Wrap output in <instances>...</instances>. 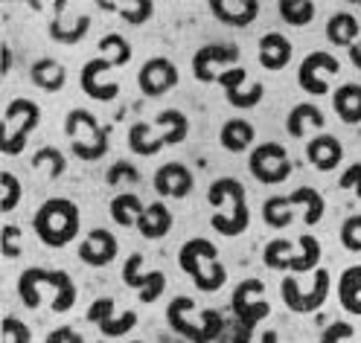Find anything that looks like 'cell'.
<instances>
[{
    "instance_id": "7bdbcfd3",
    "label": "cell",
    "mask_w": 361,
    "mask_h": 343,
    "mask_svg": "<svg viewBox=\"0 0 361 343\" xmlns=\"http://www.w3.org/2000/svg\"><path fill=\"white\" fill-rule=\"evenodd\" d=\"M341 244L347 250H353V254H358L361 250V216H350L341 227Z\"/></svg>"
},
{
    "instance_id": "9a60e30c",
    "label": "cell",
    "mask_w": 361,
    "mask_h": 343,
    "mask_svg": "<svg viewBox=\"0 0 361 343\" xmlns=\"http://www.w3.org/2000/svg\"><path fill=\"white\" fill-rule=\"evenodd\" d=\"M178 67L169 61V58H149L143 67H140V76H137V85L146 96L157 99V96H164L169 94V90L178 85Z\"/></svg>"
},
{
    "instance_id": "f1b7e54d",
    "label": "cell",
    "mask_w": 361,
    "mask_h": 343,
    "mask_svg": "<svg viewBox=\"0 0 361 343\" xmlns=\"http://www.w3.org/2000/svg\"><path fill=\"white\" fill-rule=\"evenodd\" d=\"M326 38L335 44V47H353L358 38V20L350 12H335L326 24Z\"/></svg>"
},
{
    "instance_id": "7a4b0ae2",
    "label": "cell",
    "mask_w": 361,
    "mask_h": 343,
    "mask_svg": "<svg viewBox=\"0 0 361 343\" xmlns=\"http://www.w3.org/2000/svg\"><path fill=\"white\" fill-rule=\"evenodd\" d=\"M178 265L184 268V273H190V280L195 282L198 291L213 294L228 282V270L219 262V250L207 239H190L180 244Z\"/></svg>"
},
{
    "instance_id": "277c9868",
    "label": "cell",
    "mask_w": 361,
    "mask_h": 343,
    "mask_svg": "<svg viewBox=\"0 0 361 343\" xmlns=\"http://www.w3.org/2000/svg\"><path fill=\"white\" fill-rule=\"evenodd\" d=\"M32 227L47 247H64L79 236V207L67 198H50L35 213Z\"/></svg>"
},
{
    "instance_id": "d590c367",
    "label": "cell",
    "mask_w": 361,
    "mask_h": 343,
    "mask_svg": "<svg viewBox=\"0 0 361 343\" xmlns=\"http://www.w3.org/2000/svg\"><path fill=\"white\" fill-rule=\"evenodd\" d=\"M262 218L268 227H288L291 218H295V210H291V201L280 198V195H271L262 204Z\"/></svg>"
},
{
    "instance_id": "8fae6325",
    "label": "cell",
    "mask_w": 361,
    "mask_h": 343,
    "mask_svg": "<svg viewBox=\"0 0 361 343\" xmlns=\"http://www.w3.org/2000/svg\"><path fill=\"white\" fill-rule=\"evenodd\" d=\"M247 169H251V175L259 180V184H283V180L291 175V160L280 143H262L251 151Z\"/></svg>"
},
{
    "instance_id": "603a6c76",
    "label": "cell",
    "mask_w": 361,
    "mask_h": 343,
    "mask_svg": "<svg viewBox=\"0 0 361 343\" xmlns=\"http://www.w3.org/2000/svg\"><path fill=\"white\" fill-rule=\"evenodd\" d=\"M291 41L280 32H268L259 38V64L265 70H283V67L291 61Z\"/></svg>"
},
{
    "instance_id": "4fadbf2b",
    "label": "cell",
    "mask_w": 361,
    "mask_h": 343,
    "mask_svg": "<svg viewBox=\"0 0 361 343\" xmlns=\"http://www.w3.org/2000/svg\"><path fill=\"white\" fill-rule=\"evenodd\" d=\"M143 254H131L123 265V282L134 291H140V300L143 303H154L157 297H164V288H166V277L161 270H149L143 273Z\"/></svg>"
},
{
    "instance_id": "ab89813d",
    "label": "cell",
    "mask_w": 361,
    "mask_h": 343,
    "mask_svg": "<svg viewBox=\"0 0 361 343\" xmlns=\"http://www.w3.org/2000/svg\"><path fill=\"white\" fill-rule=\"evenodd\" d=\"M32 166H35V169H41V166H50V177L56 180V177H61V175H64V169H67V160L61 157V151H59V149H53V146H44V149H38V154L32 157Z\"/></svg>"
},
{
    "instance_id": "ee69618b",
    "label": "cell",
    "mask_w": 361,
    "mask_h": 343,
    "mask_svg": "<svg viewBox=\"0 0 361 343\" xmlns=\"http://www.w3.org/2000/svg\"><path fill=\"white\" fill-rule=\"evenodd\" d=\"M30 340H32V332L27 329V323H20L15 317L4 320V343H30Z\"/></svg>"
},
{
    "instance_id": "d6986e66",
    "label": "cell",
    "mask_w": 361,
    "mask_h": 343,
    "mask_svg": "<svg viewBox=\"0 0 361 343\" xmlns=\"http://www.w3.org/2000/svg\"><path fill=\"white\" fill-rule=\"evenodd\" d=\"M154 192L161 198H187L192 192V172L184 163H164L154 172Z\"/></svg>"
},
{
    "instance_id": "bcb514c9",
    "label": "cell",
    "mask_w": 361,
    "mask_h": 343,
    "mask_svg": "<svg viewBox=\"0 0 361 343\" xmlns=\"http://www.w3.org/2000/svg\"><path fill=\"white\" fill-rule=\"evenodd\" d=\"M0 247H4V256L6 259H15L20 254V227L6 224L4 233H0Z\"/></svg>"
},
{
    "instance_id": "ac0fdd59",
    "label": "cell",
    "mask_w": 361,
    "mask_h": 343,
    "mask_svg": "<svg viewBox=\"0 0 361 343\" xmlns=\"http://www.w3.org/2000/svg\"><path fill=\"white\" fill-rule=\"evenodd\" d=\"M117 239L111 230H105V227H97V230H90L87 239L79 244V259L90 268H105L108 262H114L117 256Z\"/></svg>"
},
{
    "instance_id": "f35d334b",
    "label": "cell",
    "mask_w": 361,
    "mask_h": 343,
    "mask_svg": "<svg viewBox=\"0 0 361 343\" xmlns=\"http://www.w3.org/2000/svg\"><path fill=\"white\" fill-rule=\"evenodd\" d=\"M0 189H4V198H0V213H12L18 207L20 195H24V187L12 172H0Z\"/></svg>"
},
{
    "instance_id": "52a82bcc",
    "label": "cell",
    "mask_w": 361,
    "mask_h": 343,
    "mask_svg": "<svg viewBox=\"0 0 361 343\" xmlns=\"http://www.w3.org/2000/svg\"><path fill=\"white\" fill-rule=\"evenodd\" d=\"M64 134L71 140V149L79 160H99L108 154V125H99V120L85 108H73L64 120Z\"/></svg>"
},
{
    "instance_id": "4dcf8cb0",
    "label": "cell",
    "mask_w": 361,
    "mask_h": 343,
    "mask_svg": "<svg viewBox=\"0 0 361 343\" xmlns=\"http://www.w3.org/2000/svg\"><path fill=\"white\" fill-rule=\"evenodd\" d=\"M288 201H291V207H295V204H300V207H303V221H306V227H314V224L324 218L326 204H324V195H321L318 189L300 187V189H295V192L288 195Z\"/></svg>"
},
{
    "instance_id": "836d02e7",
    "label": "cell",
    "mask_w": 361,
    "mask_h": 343,
    "mask_svg": "<svg viewBox=\"0 0 361 343\" xmlns=\"http://www.w3.org/2000/svg\"><path fill=\"white\" fill-rule=\"evenodd\" d=\"M298 244H300V250H298L295 262H291V270H295V273L318 270V262H321V242L314 239V236H309V233H303Z\"/></svg>"
},
{
    "instance_id": "83f0119b",
    "label": "cell",
    "mask_w": 361,
    "mask_h": 343,
    "mask_svg": "<svg viewBox=\"0 0 361 343\" xmlns=\"http://www.w3.org/2000/svg\"><path fill=\"white\" fill-rule=\"evenodd\" d=\"M306 125H312V128H324V125H326V117L321 113L318 105L303 102V105H295V108H291L288 120H286L288 134H291V137H303V134H306Z\"/></svg>"
},
{
    "instance_id": "b9f144b4",
    "label": "cell",
    "mask_w": 361,
    "mask_h": 343,
    "mask_svg": "<svg viewBox=\"0 0 361 343\" xmlns=\"http://www.w3.org/2000/svg\"><path fill=\"white\" fill-rule=\"evenodd\" d=\"M137 180H140V172L134 163H128V160H117V163L108 169V184H137Z\"/></svg>"
},
{
    "instance_id": "74e56055",
    "label": "cell",
    "mask_w": 361,
    "mask_h": 343,
    "mask_svg": "<svg viewBox=\"0 0 361 343\" xmlns=\"http://www.w3.org/2000/svg\"><path fill=\"white\" fill-rule=\"evenodd\" d=\"M99 50H102V56H105L111 64H114V67H123V64L131 61V44H128L123 35H117V32L105 35V38L99 41Z\"/></svg>"
},
{
    "instance_id": "d6a6232c",
    "label": "cell",
    "mask_w": 361,
    "mask_h": 343,
    "mask_svg": "<svg viewBox=\"0 0 361 343\" xmlns=\"http://www.w3.org/2000/svg\"><path fill=\"white\" fill-rule=\"evenodd\" d=\"M295 256H298V250L288 239H274V242H268L265 250H262V262L271 270H291Z\"/></svg>"
},
{
    "instance_id": "f907efd6",
    "label": "cell",
    "mask_w": 361,
    "mask_h": 343,
    "mask_svg": "<svg viewBox=\"0 0 361 343\" xmlns=\"http://www.w3.org/2000/svg\"><path fill=\"white\" fill-rule=\"evenodd\" d=\"M350 61L358 67V70H361V41H355L353 44V47H350Z\"/></svg>"
},
{
    "instance_id": "d4e9b609",
    "label": "cell",
    "mask_w": 361,
    "mask_h": 343,
    "mask_svg": "<svg viewBox=\"0 0 361 343\" xmlns=\"http://www.w3.org/2000/svg\"><path fill=\"white\" fill-rule=\"evenodd\" d=\"M332 108L347 125L361 123V85H341L332 94Z\"/></svg>"
},
{
    "instance_id": "ba28073f",
    "label": "cell",
    "mask_w": 361,
    "mask_h": 343,
    "mask_svg": "<svg viewBox=\"0 0 361 343\" xmlns=\"http://www.w3.org/2000/svg\"><path fill=\"white\" fill-rule=\"evenodd\" d=\"M41 123V108L32 99H12L4 111V131H0V151L15 157L24 151L30 134Z\"/></svg>"
},
{
    "instance_id": "7c38bea8",
    "label": "cell",
    "mask_w": 361,
    "mask_h": 343,
    "mask_svg": "<svg viewBox=\"0 0 361 343\" xmlns=\"http://www.w3.org/2000/svg\"><path fill=\"white\" fill-rule=\"evenodd\" d=\"M245 79H247V70L245 67H228V70H221L219 73V85L224 87V96H228V102L239 111H251L262 102L265 96V87L257 82L251 87H245Z\"/></svg>"
},
{
    "instance_id": "8992f818",
    "label": "cell",
    "mask_w": 361,
    "mask_h": 343,
    "mask_svg": "<svg viewBox=\"0 0 361 343\" xmlns=\"http://www.w3.org/2000/svg\"><path fill=\"white\" fill-rule=\"evenodd\" d=\"M41 285H50L59 291V300L53 303V311L64 314L76 306V285L73 277L64 270H47V268H27L18 280V294H20V303L27 308H38V288Z\"/></svg>"
},
{
    "instance_id": "c3c4849f",
    "label": "cell",
    "mask_w": 361,
    "mask_h": 343,
    "mask_svg": "<svg viewBox=\"0 0 361 343\" xmlns=\"http://www.w3.org/2000/svg\"><path fill=\"white\" fill-rule=\"evenodd\" d=\"M47 343H85V337L71 326H59L47 335Z\"/></svg>"
},
{
    "instance_id": "3957f363",
    "label": "cell",
    "mask_w": 361,
    "mask_h": 343,
    "mask_svg": "<svg viewBox=\"0 0 361 343\" xmlns=\"http://www.w3.org/2000/svg\"><path fill=\"white\" fill-rule=\"evenodd\" d=\"M207 201L216 213H221L224 207L231 210L228 218L221 216H213L210 218V227L221 236H242L247 230V221H251V210L245 204V187L239 184L236 177H219L216 184L210 187L207 192Z\"/></svg>"
},
{
    "instance_id": "44dd1931",
    "label": "cell",
    "mask_w": 361,
    "mask_h": 343,
    "mask_svg": "<svg viewBox=\"0 0 361 343\" xmlns=\"http://www.w3.org/2000/svg\"><path fill=\"white\" fill-rule=\"evenodd\" d=\"M306 157H309V163L318 172H332L338 163H341L344 149H341V143H338L332 134H318V137H312V140H309Z\"/></svg>"
},
{
    "instance_id": "7dc6e473",
    "label": "cell",
    "mask_w": 361,
    "mask_h": 343,
    "mask_svg": "<svg viewBox=\"0 0 361 343\" xmlns=\"http://www.w3.org/2000/svg\"><path fill=\"white\" fill-rule=\"evenodd\" d=\"M350 337H353V326L344 323V320H338V323H329V329L324 332L321 343H344Z\"/></svg>"
},
{
    "instance_id": "1f68e13d",
    "label": "cell",
    "mask_w": 361,
    "mask_h": 343,
    "mask_svg": "<svg viewBox=\"0 0 361 343\" xmlns=\"http://www.w3.org/2000/svg\"><path fill=\"white\" fill-rule=\"evenodd\" d=\"M143 213H146L143 201L137 195H131V192H123V195H117L114 201H111V218H114L120 227H137Z\"/></svg>"
},
{
    "instance_id": "484cf974",
    "label": "cell",
    "mask_w": 361,
    "mask_h": 343,
    "mask_svg": "<svg viewBox=\"0 0 361 343\" xmlns=\"http://www.w3.org/2000/svg\"><path fill=\"white\" fill-rule=\"evenodd\" d=\"M30 79H32L35 87L47 90V94H59V90L64 87V82H67V70L56 58H41V61L32 64Z\"/></svg>"
},
{
    "instance_id": "60d3db41",
    "label": "cell",
    "mask_w": 361,
    "mask_h": 343,
    "mask_svg": "<svg viewBox=\"0 0 361 343\" xmlns=\"http://www.w3.org/2000/svg\"><path fill=\"white\" fill-rule=\"evenodd\" d=\"M134 326H137V314H134V311H123L120 317H111L108 323H102L99 332H102L105 337H123V335H128Z\"/></svg>"
},
{
    "instance_id": "ffe728a7",
    "label": "cell",
    "mask_w": 361,
    "mask_h": 343,
    "mask_svg": "<svg viewBox=\"0 0 361 343\" xmlns=\"http://www.w3.org/2000/svg\"><path fill=\"white\" fill-rule=\"evenodd\" d=\"M210 12L228 27H247L259 15L257 0H210Z\"/></svg>"
},
{
    "instance_id": "681fc988",
    "label": "cell",
    "mask_w": 361,
    "mask_h": 343,
    "mask_svg": "<svg viewBox=\"0 0 361 343\" xmlns=\"http://www.w3.org/2000/svg\"><path fill=\"white\" fill-rule=\"evenodd\" d=\"M338 184H341V189H355V187L361 184V163H353V166L341 175V180H338Z\"/></svg>"
},
{
    "instance_id": "f6af8a7d",
    "label": "cell",
    "mask_w": 361,
    "mask_h": 343,
    "mask_svg": "<svg viewBox=\"0 0 361 343\" xmlns=\"http://www.w3.org/2000/svg\"><path fill=\"white\" fill-rule=\"evenodd\" d=\"M111 317H114V300H111V297H99V300L90 303V308H87V320H90V323L102 326V323H108Z\"/></svg>"
},
{
    "instance_id": "2e32d148",
    "label": "cell",
    "mask_w": 361,
    "mask_h": 343,
    "mask_svg": "<svg viewBox=\"0 0 361 343\" xmlns=\"http://www.w3.org/2000/svg\"><path fill=\"white\" fill-rule=\"evenodd\" d=\"M239 61V47L236 44H207V47H201L195 56H192V73L198 82H216L219 73L216 67L221 64H236Z\"/></svg>"
},
{
    "instance_id": "7402d4cb",
    "label": "cell",
    "mask_w": 361,
    "mask_h": 343,
    "mask_svg": "<svg viewBox=\"0 0 361 343\" xmlns=\"http://www.w3.org/2000/svg\"><path fill=\"white\" fill-rule=\"evenodd\" d=\"M67 4H56V18L50 20V38L59 44H79L85 41V35L90 32V18L87 15H76L73 20L61 18Z\"/></svg>"
},
{
    "instance_id": "9c48e42d",
    "label": "cell",
    "mask_w": 361,
    "mask_h": 343,
    "mask_svg": "<svg viewBox=\"0 0 361 343\" xmlns=\"http://www.w3.org/2000/svg\"><path fill=\"white\" fill-rule=\"evenodd\" d=\"M262 294H265V282H262V280H242V282L236 285V291H233L231 306H233L236 320L242 323V337H239V343H251L254 326L271 314V306L262 300Z\"/></svg>"
},
{
    "instance_id": "8d00e7d4",
    "label": "cell",
    "mask_w": 361,
    "mask_h": 343,
    "mask_svg": "<svg viewBox=\"0 0 361 343\" xmlns=\"http://www.w3.org/2000/svg\"><path fill=\"white\" fill-rule=\"evenodd\" d=\"M277 9H280V18L291 27H306L314 18V4H309V0H283Z\"/></svg>"
},
{
    "instance_id": "5b68a950",
    "label": "cell",
    "mask_w": 361,
    "mask_h": 343,
    "mask_svg": "<svg viewBox=\"0 0 361 343\" xmlns=\"http://www.w3.org/2000/svg\"><path fill=\"white\" fill-rule=\"evenodd\" d=\"M166 320L172 332H178L180 337H187L190 343H213L221 335V317L219 311H201L195 317V300L192 297H175L166 306Z\"/></svg>"
},
{
    "instance_id": "db71d44e",
    "label": "cell",
    "mask_w": 361,
    "mask_h": 343,
    "mask_svg": "<svg viewBox=\"0 0 361 343\" xmlns=\"http://www.w3.org/2000/svg\"><path fill=\"white\" fill-rule=\"evenodd\" d=\"M134 343H140V340H134Z\"/></svg>"
},
{
    "instance_id": "6da1fadb",
    "label": "cell",
    "mask_w": 361,
    "mask_h": 343,
    "mask_svg": "<svg viewBox=\"0 0 361 343\" xmlns=\"http://www.w3.org/2000/svg\"><path fill=\"white\" fill-rule=\"evenodd\" d=\"M190 134V120L184 111L166 108L152 123H134L128 131V149L140 157H154L166 146L184 143Z\"/></svg>"
},
{
    "instance_id": "5bb4252c",
    "label": "cell",
    "mask_w": 361,
    "mask_h": 343,
    "mask_svg": "<svg viewBox=\"0 0 361 343\" xmlns=\"http://www.w3.org/2000/svg\"><path fill=\"white\" fill-rule=\"evenodd\" d=\"M338 70H341L338 58L329 56V53H324V50H318V53H309V56L303 58L300 70H298V82H300V87L306 90V94H312V96H326L329 85L321 79V73L335 76Z\"/></svg>"
},
{
    "instance_id": "f546056e",
    "label": "cell",
    "mask_w": 361,
    "mask_h": 343,
    "mask_svg": "<svg viewBox=\"0 0 361 343\" xmlns=\"http://www.w3.org/2000/svg\"><path fill=\"white\" fill-rule=\"evenodd\" d=\"M338 297H341V306L350 314L361 317V265H353L341 273V282H338Z\"/></svg>"
},
{
    "instance_id": "30bf717a",
    "label": "cell",
    "mask_w": 361,
    "mask_h": 343,
    "mask_svg": "<svg viewBox=\"0 0 361 343\" xmlns=\"http://www.w3.org/2000/svg\"><path fill=\"white\" fill-rule=\"evenodd\" d=\"M283 303L288 306V311H295V314H312V311H318L324 303H326V297H329V270L318 268L314 270V285L312 291H300L298 280L295 277H286L283 285Z\"/></svg>"
},
{
    "instance_id": "f5cc1de1",
    "label": "cell",
    "mask_w": 361,
    "mask_h": 343,
    "mask_svg": "<svg viewBox=\"0 0 361 343\" xmlns=\"http://www.w3.org/2000/svg\"><path fill=\"white\" fill-rule=\"evenodd\" d=\"M355 195H358V198H361V184H358V187H355Z\"/></svg>"
},
{
    "instance_id": "e575fe53",
    "label": "cell",
    "mask_w": 361,
    "mask_h": 343,
    "mask_svg": "<svg viewBox=\"0 0 361 343\" xmlns=\"http://www.w3.org/2000/svg\"><path fill=\"white\" fill-rule=\"evenodd\" d=\"M102 9H108V12H120L128 24H146V20L152 18V12H154V4L152 0H123V4H99Z\"/></svg>"
},
{
    "instance_id": "e0dca14e",
    "label": "cell",
    "mask_w": 361,
    "mask_h": 343,
    "mask_svg": "<svg viewBox=\"0 0 361 343\" xmlns=\"http://www.w3.org/2000/svg\"><path fill=\"white\" fill-rule=\"evenodd\" d=\"M111 67H114V64H111L105 56L90 58V61L82 67L79 82H82V90H85L90 99H97V102H111V99H117V96H120V85H117V82H102V79H99L105 70H111Z\"/></svg>"
},
{
    "instance_id": "cb8c5ba5",
    "label": "cell",
    "mask_w": 361,
    "mask_h": 343,
    "mask_svg": "<svg viewBox=\"0 0 361 343\" xmlns=\"http://www.w3.org/2000/svg\"><path fill=\"white\" fill-rule=\"evenodd\" d=\"M254 137H257V131H254L251 123L242 120V117H233V120H228L221 125L219 140H221V149L239 154V151H247L254 146Z\"/></svg>"
},
{
    "instance_id": "4316f807",
    "label": "cell",
    "mask_w": 361,
    "mask_h": 343,
    "mask_svg": "<svg viewBox=\"0 0 361 343\" xmlns=\"http://www.w3.org/2000/svg\"><path fill=\"white\" fill-rule=\"evenodd\" d=\"M137 230L146 239H164L172 230V213L166 204H149L146 213L137 221Z\"/></svg>"
},
{
    "instance_id": "816d5d0a",
    "label": "cell",
    "mask_w": 361,
    "mask_h": 343,
    "mask_svg": "<svg viewBox=\"0 0 361 343\" xmlns=\"http://www.w3.org/2000/svg\"><path fill=\"white\" fill-rule=\"evenodd\" d=\"M259 343H277V332H274V329H268V332L262 335V340H259Z\"/></svg>"
}]
</instances>
